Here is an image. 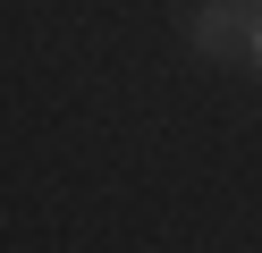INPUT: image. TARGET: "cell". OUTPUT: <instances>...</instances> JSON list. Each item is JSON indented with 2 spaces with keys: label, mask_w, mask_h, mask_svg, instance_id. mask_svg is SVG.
Wrapping results in <instances>:
<instances>
[{
  "label": "cell",
  "mask_w": 262,
  "mask_h": 253,
  "mask_svg": "<svg viewBox=\"0 0 262 253\" xmlns=\"http://www.w3.org/2000/svg\"><path fill=\"white\" fill-rule=\"evenodd\" d=\"M186 42L203 51V59H237V51H254V17H245V0H203V9L186 17Z\"/></svg>",
  "instance_id": "obj_1"
},
{
  "label": "cell",
  "mask_w": 262,
  "mask_h": 253,
  "mask_svg": "<svg viewBox=\"0 0 262 253\" xmlns=\"http://www.w3.org/2000/svg\"><path fill=\"white\" fill-rule=\"evenodd\" d=\"M245 59H254V67H262V9H254V51H245Z\"/></svg>",
  "instance_id": "obj_2"
},
{
  "label": "cell",
  "mask_w": 262,
  "mask_h": 253,
  "mask_svg": "<svg viewBox=\"0 0 262 253\" xmlns=\"http://www.w3.org/2000/svg\"><path fill=\"white\" fill-rule=\"evenodd\" d=\"M254 9H262V0H254Z\"/></svg>",
  "instance_id": "obj_3"
}]
</instances>
